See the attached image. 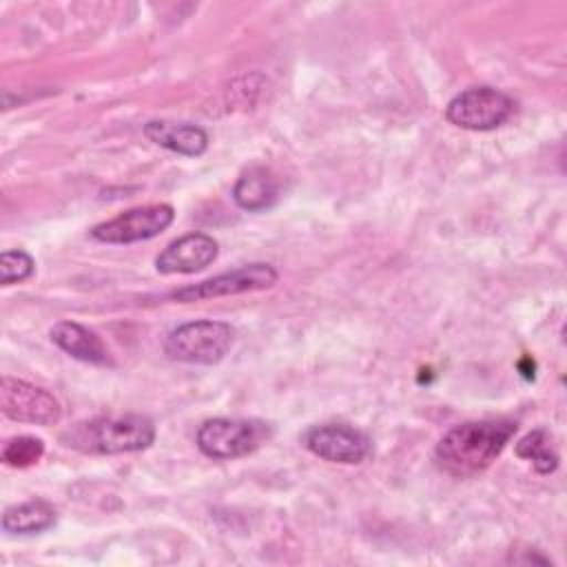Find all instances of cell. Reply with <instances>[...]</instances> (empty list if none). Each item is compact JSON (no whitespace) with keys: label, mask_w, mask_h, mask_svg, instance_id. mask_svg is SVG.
Segmentation results:
<instances>
[{"label":"cell","mask_w":567,"mask_h":567,"mask_svg":"<svg viewBox=\"0 0 567 567\" xmlns=\"http://www.w3.org/2000/svg\"><path fill=\"white\" fill-rule=\"evenodd\" d=\"M60 441L82 454H128L151 447L155 425L142 414L95 416L62 432Z\"/></svg>","instance_id":"obj_2"},{"label":"cell","mask_w":567,"mask_h":567,"mask_svg":"<svg viewBox=\"0 0 567 567\" xmlns=\"http://www.w3.org/2000/svg\"><path fill=\"white\" fill-rule=\"evenodd\" d=\"M233 197L239 208L248 213H259L270 208L279 197V182L272 171L264 166H252L244 171L233 188Z\"/></svg>","instance_id":"obj_13"},{"label":"cell","mask_w":567,"mask_h":567,"mask_svg":"<svg viewBox=\"0 0 567 567\" xmlns=\"http://www.w3.org/2000/svg\"><path fill=\"white\" fill-rule=\"evenodd\" d=\"M516 102L494 86H472L454 95L445 109L450 124L467 131H494L503 126Z\"/></svg>","instance_id":"obj_4"},{"label":"cell","mask_w":567,"mask_h":567,"mask_svg":"<svg viewBox=\"0 0 567 567\" xmlns=\"http://www.w3.org/2000/svg\"><path fill=\"white\" fill-rule=\"evenodd\" d=\"M146 140L153 144L168 148L179 155L197 157L208 148V135L202 126L188 122H168V120H153L144 126Z\"/></svg>","instance_id":"obj_11"},{"label":"cell","mask_w":567,"mask_h":567,"mask_svg":"<svg viewBox=\"0 0 567 567\" xmlns=\"http://www.w3.org/2000/svg\"><path fill=\"white\" fill-rule=\"evenodd\" d=\"M279 279V272L264 261L248 264L221 275H215L210 279H204L193 286H184L171 295V299L179 303H190V301H204V299H217V297H230V295H241V292H255V290H266L272 288Z\"/></svg>","instance_id":"obj_6"},{"label":"cell","mask_w":567,"mask_h":567,"mask_svg":"<svg viewBox=\"0 0 567 567\" xmlns=\"http://www.w3.org/2000/svg\"><path fill=\"white\" fill-rule=\"evenodd\" d=\"M516 456L532 463L538 474H551L558 467V454L547 430H534L516 443Z\"/></svg>","instance_id":"obj_15"},{"label":"cell","mask_w":567,"mask_h":567,"mask_svg":"<svg viewBox=\"0 0 567 567\" xmlns=\"http://www.w3.org/2000/svg\"><path fill=\"white\" fill-rule=\"evenodd\" d=\"M235 341V328L224 321L202 319L177 326L166 343L164 352L173 361L213 365L226 357Z\"/></svg>","instance_id":"obj_3"},{"label":"cell","mask_w":567,"mask_h":567,"mask_svg":"<svg viewBox=\"0 0 567 567\" xmlns=\"http://www.w3.org/2000/svg\"><path fill=\"white\" fill-rule=\"evenodd\" d=\"M55 523V509L42 498H33L13 507H7L2 514V529L18 536L40 534Z\"/></svg>","instance_id":"obj_14"},{"label":"cell","mask_w":567,"mask_h":567,"mask_svg":"<svg viewBox=\"0 0 567 567\" xmlns=\"http://www.w3.org/2000/svg\"><path fill=\"white\" fill-rule=\"evenodd\" d=\"M51 341L71 354L78 361L93 363V365H106L109 363V350L97 337V332L89 330L82 323L75 321H60L51 328Z\"/></svg>","instance_id":"obj_12"},{"label":"cell","mask_w":567,"mask_h":567,"mask_svg":"<svg viewBox=\"0 0 567 567\" xmlns=\"http://www.w3.org/2000/svg\"><path fill=\"white\" fill-rule=\"evenodd\" d=\"M173 217L175 210L168 204L140 206L93 226L91 237L102 244H135L164 233L173 224Z\"/></svg>","instance_id":"obj_8"},{"label":"cell","mask_w":567,"mask_h":567,"mask_svg":"<svg viewBox=\"0 0 567 567\" xmlns=\"http://www.w3.org/2000/svg\"><path fill=\"white\" fill-rule=\"evenodd\" d=\"M303 445L328 463L357 465L372 452V441L365 432L348 423H323L306 432Z\"/></svg>","instance_id":"obj_9"},{"label":"cell","mask_w":567,"mask_h":567,"mask_svg":"<svg viewBox=\"0 0 567 567\" xmlns=\"http://www.w3.org/2000/svg\"><path fill=\"white\" fill-rule=\"evenodd\" d=\"M266 439V425L246 419H208L197 430V447L217 461L255 452Z\"/></svg>","instance_id":"obj_5"},{"label":"cell","mask_w":567,"mask_h":567,"mask_svg":"<svg viewBox=\"0 0 567 567\" xmlns=\"http://www.w3.org/2000/svg\"><path fill=\"white\" fill-rule=\"evenodd\" d=\"M0 410L11 421L33 425H53L62 419V405L49 390L13 377L0 381Z\"/></svg>","instance_id":"obj_7"},{"label":"cell","mask_w":567,"mask_h":567,"mask_svg":"<svg viewBox=\"0 0 567 567\" xmlns=\"http://www.w3.org/2000/svg\"><path fill=\"white\" fill-rule=\"evenodd\" d=\"M514 432L516 421L509 419L467 421L443 434L434 458L452 476H474L501 456Z\"/></svg>","instance_id":"obj_1"},{"label":"cell","mask_w":567,"mask_h":567,"mask_svg":"<svg viewBox=\"0 0 567 567\" xmlns=\"http://www.w3.org/2000/svg\"><path fill=\"white\" fill-rule=\"evenodd\" d=\"M219 246L210 235L188 233L171 241L155 259V268L162 275H190L204 270L217 259Z\"/></svg>","instance_id":"obj_10"},{"label":"cell","mask_w":567,"mask_h":567,"mask_svg":"<svg viewBox=\"0 0 567 567\" xmlns=\"http://www.w3.org/2000/svg\"><path fill=\"white\" fill-rule=\"evenodd\" d=\"M42 454H44V441L29 434L9 439L2 447V461L11 467H29L38 463Z\"/></svg>","instance_id":"obj_16"},{"label":"cell","mask_w":567,"mask_h":567,"mask_svg":"<svg viewBox=\"0 0 567 567\" xmlns=\"http://www.w3.org/2000/svg\"><path fill=\"white\" fill-rule=\"evenodd\" d=\"M35 261L29 252L24 250H4L0 257V281L2 286L20 284L33 275Z\"/></svg>","instance_id":"obj_17"}]
</instances>
